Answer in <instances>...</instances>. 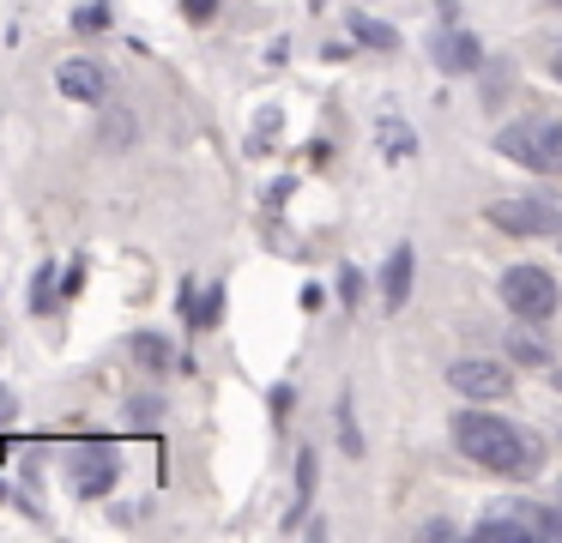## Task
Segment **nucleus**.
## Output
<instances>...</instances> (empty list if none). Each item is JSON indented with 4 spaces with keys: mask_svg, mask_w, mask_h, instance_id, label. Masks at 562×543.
<instances>
[{
    "mask_svg": "<svg viewBox=\"0 0 562 543\" xmlns=\"http://www.w3.org/2000/svg\"><path fill=\"white\" fill-rule=\"evenodd\" d=\"M339 296L357 308V296H363V278H357V265H345V272H339Z\"/></svg>",
    "mask_w": 562,
    "mask_h": 543,
    "instance_id": "21",
    "label": "nucleus"
},
{
    "mask_svg": "<svg viewBox=\"0 0 562 543\" xmlns=\"http://www.w3.org/2000/svg\"><path fill=\"white\" fill-rule=\"evenodd\" d=\"M315 477H321V459H315V446H303L296 453V501H315Z\"/></svg>",
    "mask_w": 562,
    "mask_h": 543,
    "instance_id": "17",
    "label": "nucleus"
},
{
    "mask_svg": "<svg viewBox=\"0 0 562 543\" xmlns=\"http://www.w3.org/2000/svg\"><path fill=\"white\" fill-rule=\"evenodd\" d=\"M490 224L508 236H562V205L538 193H508V200H490Z\"/></svg>",
    "mask_w": 562,
    "mask_h": 543,
    "instance_id": "5",
    "label": "nucleus"
},
{
    "mask_svg": "<svg viewBox=\"0 0 562 543\" xmlns=\"http://www.w3.org/2000/svg\"><path fill=\"white\" fill-rule=\"evenodd\" d=\"M127 350H134V362H139V369H151V374L170 369V344H164L158 332H134V338H127Z\"/></svg>",
    "mask_w": 562,
    "mask_h": 543,
    "instance_id": "13",
    "label": "nucleus"
},
{
    "mask_svg": "<svg viewBox=\"0 0 562 543\" xmlns=\"http://www.w3.org/2000/svg\"><path fill=\"white\" fill-rule=\"evenodd\" d=\"M55 296H61V278H55V265H37V278H31V308H37V314H55Z\"/></svg>",
    "mask_w": 562,
    "mask_h": 543,
    "instance_id": "14",
    "label": "nucleus"
},
{
    "mask_svg": "<svg viewBox=\"0 0 562 543\" xmlns=\"http://www.w3.org/2000/svg\"><path fill=\"white\" fill-rule=\"evenodd\" d=\"M134 422H139V429H151V422H158V398H134Z\"/></svg>",
    "mask_w": 562,
    "mask_h": 543,
    "instance_id": "22",
    "label": "nucleus"
},
{
    "mask_svg": "<svg viewBox=\"0 0 562 543\" xmlns=\"http://www.w3.org/2000/svg\"><path fill=\"white\" fill-rule=\"evenodd\" d=\"M0 410H7V386H0Z\"/></svg>",
    "mask_w": 562,
    "mask_h": 543,
    "instance_id": "25",
    "label": "nucleus"
},
{
    "mask_svg": "<svg viewBox=\"0 0 562 543\" xmlns=\"http://www.w3.org/2000/svg\"><path fill=\"white\" fill-rule=\"evenodd\" d=\"M182 302H188V320L194 326H218L224 320V284H212L206 296H194V284H182Z\"/></svg>",
    "mask_w": 562,
    "mask_h": 543,
    "instance_id": "12",
    "label": "nucleus"
},
{
    "mask_svg": "<svg viewBox=\"0 0 562 543\" xmlns=\"http://www.w3.org/2000/svg\"><path fill=\"white\" fill-rule=\"evenodd\" d=\"M67 477H74V489L86 495V501H98V495L115 489V477H122V459H115L110 446H79V453L67 459Z\"/></svg>",
    "mask_w": 562,
    "mask_h": 543,
    "instance_id": "7",
    "label": "nucleus"
},
{
    "mask_svg": "<svg viewBox=\"0 0 562 543\" xmlns=\"http://www.w3.org/2000/svg\"><path fill=\"white\" fill-rule=\"evenodd\" d=\"M477 543H538V538H562V501L557 507H532V501H496L484 519L472 525Z\"/></svg>",
    "mask_w": 562,
    "mask_h": 543,
    "instance_id": "3",
    "label": "nucleus"
},
{
    "mask_svg": "<svg viewBox=\"0 0 562 543\" xmlns=\"http://www.w3.org/2000/svg\"><path fill=\"white\" fill-rule=\"evenodd\" d=\"M351 36L363 48H375V55H393V48H400V31L381 24V19H369V12H351Z\"/></svg>",
    "mask_w": 562,
    "mask_h": 543,
    "instance_id": "11",
    "label": "nucleus"
},
{
    "mask_svg": "<svg viewBox=\"0 0 562 543\" xmlns=\"http://www.w3.org/2000/svg\"><path fill=\"white\" fill-rule=\"evenodd\" d=\"M557 302H562V290H557V278H550L544 265L520 260V265H508V272H502V308H508L514 320L538 326V320H550V314H557Z\"/></svg>",
    "mask_w": 562,
    "mask_h": 543,
    "instance_id": "4",
    "label": "nucleus"
},
{
    "mask_svg": "<svg viewBox=\"0 0 562 543\" xmlns=\"http://www.w3.org/2000/svg\"><path fill=\"white\" fill-rule=\"evenodd\" d=\"M453 441H460V453L472 459V465L502 471V477H532L538 471L532 434L514 429L508 417H496V410H460V417H453Z\"/></svg>",
    "mask_w": 562,
    "mask_h": 543,
    "instance_id": "1",
    "label": "nucleus"
},
{
    "mask_svg": "<svg viewBox=\"0 0 562 543\" xmlns=\"http://www.w3.org/2000/svg\"><path fill=\"white\" fill-rule=\"evenodd\" d=\"M412 278H417V253H412V241H400V248L387 253V272H381V302H387V308H405Z\"/></svg>",
    "mask_w": 562,
    "mask_h": 543,
    "instance_id": "10",
    "label": "nucleus"
},
{
    "mask_svg": "<svg viewBox=\"0 0 562 543\" xmlns=\"http://www.w3.org/2000/svg\"><path fill=\"white\" fill-rule=\"evenodd\" d=\"M0 495H7V489H0Z\"/></svg>",
    "mask_w": 562,
    "mask_h": 543,
    "instance_id": "27",
    "label": "nucleus"
},
{
    "mask_svg": "<svg viewBox=\"0 0 562 543\" xmlns=\"http://www.w3.org/2000/svg\"><path fill=\"white\" fill-rule=\"evenodd\" d=\"M508 350H514L520 362H532V369H544V362H550L544 338H532V332H514V338H508Z\"/></svg>",
    "mask_w": 562,
    "mask_h": 543,
    "instance_id": "18",
    "label": "nucleus"
},
{
    "mask_svg": "<svg viewBox=\"0 0 562 543\" xmlns=\"http://www.w3.org/2000/svg\"><path fill=\"white\" fill-rule=\"evenodd\" d=\"M429 55H436L441 72H477L484 67V43H477L472 31H436V43H429Z\"/></svg>",
    "mask_w": 562,
    "mask_h": 543,
    "instance_id": "9",
    "label": "nucleus"
},
{
    "mask_svg": "<svg viewBox=\"0 0 562 543\" xmlns=\"http://www.w3.org/2000/svg\"><path fill=\"white\" fill-rule=\"evenodd\" d=\"M55 84H61V97H79V103H103V97H110V72L91 55H67L61 67H55Z\"/></svg>",
    "mask_w": 562,
    "mask_h": 543,
    "instance_id": "8",
    "label": "nucleus"
},
{
    "mask_svg": "<svg viewBox=\"0 0 562 543\" xmlns=\"http://www.w3.org/2000/svg\"><path fill=\"white\" fill-rule=\"evenodd\" d=\"M557 79H562V48H557Z\"/></svg>",
    "mask_w": 562,
    "mask_h": 543,
    "instance_id": "24",
    "label": "nucleus"
},
{
    "mask_svg": "<svg viewBox=\"0 0 562 543\" xmlns=\"http://www.w3.org/2000/svg\"><path fill=\"white\" fill-rule=\"evenodd\" d=\"M381 151H387V157H412L417 151V133L400 127L393 115H381Z\"/></svg>",
    "mask_w": 562,
    "mask_h": 543,
    "instance_id": "15",
    "label": "nucleus"
},
{
    "mask_svg": "<svg viewBox=\"0 0 562 543\" xmlns=\"http://www.w3.org/2000/svg\"><path fill=\"white\" fill-rule=\"evenodd\" d=\"M74 24H79V31H103V24H110V7H79Z\"/></svg>",
    "mask_w": 562,
    "mask_h": 543,
    "instance_id": "19",
    "label": "nucleus"
},
{
    "mask_svg": "<svg viewBox=\"0 0 562 543\" xmlns=\"http://www.w3.org/2000/svg\"><path fill=\"white\" fill-rule=\"evenodd\" d=\"M448 386L460 398H472V405H490V398H508V386H514V374L502 369L496 357H460L448 369Z\"/></svg>",
    "mask_w": 562,
    "mask_h": 543,
    "instance_id": "6",
    "label": "nucleus"
},
{
    "mask_svg": "<svg viewBox=\"0 0 562 543\" xmlns=\"http://www.w3.org/2000/svg\"><path fill=\"white\" fill-rule=\"evenodd\" d=\"M212 12H218V0H182V19L188 24H212Z\"/></svg>",
    "mask_w": 562,
    "mask_h": 543,
    "instance_id": "20",
    "label": "nucleus"
},
{
    "mask_svg": "<svg viewBox=\"0 0 562 543\" xmlns=\"http://www.w3.org/2000/svg\"><path fill=\"white\" fill-rule=\"evenodd\" d=\"M496 151L508 163H526L538 176H562V121L557 115H520L496 133Z\"/></svg>",
    "mask_w": 562,
    "mask_h": 543,
    "instance_id": "2",
    "label": "nucleus"
},
{
    "mask_svg": "<svg viewBox=\"0 0 562 543\" xmlns=\"http://www.w3.org/2000/svg\"><path fill=\"white\" fill-rule=\"evenodd\" d=\"M272 417H291V386H272Z\"/></svg>",
    "mask_w": 562,
    "mask_h": 543,
    "instance_id": "23",
    "label": "nucleus"
},
{
    "mask_svg": "<svg viewBox=\"0 0 562 543\" xmlns=\"http://www.w3.org/2000/svg\"><path fill=\"white\" fill-rule=\"evenodd\" d=\"M351 405H357V398L351 393H339V441H345V453H363V429H357V417H351Z\"/></svg>",
    "mask_w": 562,
    "mask_h": 543,
    "instance_id": "16",
    "label": "nucleus"
},
{
    "mask_svg": "<svg viewBox=\"0 0 562 543\" xmlns=\"http://www.w3.org/2000/svg\"><path fill=\"white\" fill-rule=\"evenodd\" d=\"M557 386H562V369H557Z\"/></svg>",
    "mask_w": 562,
    "mask_h": 543,
    "instance_id": "26",
    "label": "nucleus"
}]
</instances>
